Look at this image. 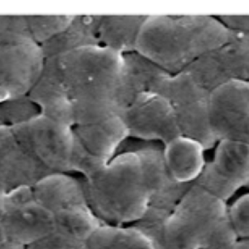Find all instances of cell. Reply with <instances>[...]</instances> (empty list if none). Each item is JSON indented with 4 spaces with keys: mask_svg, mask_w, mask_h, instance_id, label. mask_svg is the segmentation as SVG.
<instances>
[{
    "mask_svg": "<svg viewBox=\"0 0 249 249\" xmlns=\"http://www.w3.org/2000/svg\"><path fill=\"white\" fill-rule=\"evenodd\" d=\"M123 54L88 46L44 59L28 96L41 114L68 124H94L120 115Z\"/></svg>",
    "mask_w": 249,
    "mask_h": 249,
    "instance_id": "cell-1",
    "label": "cell"
},
{
    "mask_svg": "<svg viewBox=\"0 0 249 249\" xmlns=\"http://www.w3.org/2000/svg\"><path fill=\"white\" fill-rule=\"evenodd\" d=\"M71 126L39 115L17 125H0V191L32 187L43 178L70 173Z\"/></svg>",
    "mask_w": 249,
    "mask_h": 249,
    "instance_id": "cell-2",
    "label": "cell"
},
{
    "mask_svg": "<svg viewBox=\"0 0 249 249\" xmlns=\"http://www.w3.org/2000/svg\"><path fill=\"white\" fill-rule=\"evenodd\" d=\"M229 35L220 19L209 15L147 16L135 52L175 75L226 43Z\"/></svg>",
    "mask_w": 249,
    "mask_h": 249,
    "instance_id": "cell-3",
    "label": "cell"
},
{
    "mask_svg": "<svg viewBox=\"0 0 249 249\" xmlns=\"http://www.w3.org/2000/svg\"><path fill=\"white\" fill-rule=\"evenodd\" d=\"M81 179L87 203L103 225L131 226L148 207L147 173L135 150L117 154L97 172Z\"/></svg>",
    "mask_w": 249,
    "mask_h": 249,
    "instance_id": "cell-4",
    "label": "cell"
},
{
    "mask_svg": "<svg viewBox=\"0 0 249 249\" xmlns=\"http://www.w3.org/2000/svg\"><path fill=\"white\" fill-rule=\"evenodd\" d=\"M227 208L226 201L192 184L167 218L160 247L202 249L228 220Z\"/></svg>",
    "mask_w": 249,
    "mask_h": 249,
    "instance_id": "cell-5",
    "label": "cell"
},
{
    "mask_svg": "<svg viewBox=\"0 0 249 249\" xmlns=\"http://www.w3.org/2000/svg\"><path fill=\"white\" fill-rule=\"evenodd\" d=\"M158 94L164 96L172 106L181 135L199 142L205 150L215 147L217 141L208 123L209 90L183 71L169 75Z\"/></svg>",
    "mask_w": 249,
    "mask_h": 249,
    "instance_id": "cell-6",
    "label": "cell"
},
{
    "mask_svg": "<svg viewBox=\"0 0 249 249\" xmlns=\"http://www.w3.org/2000/svg\"><path fill=\"white\" fill-rule=\"evenodd\" d=\"M128 137L120 116L71 126L70 173L89 177L105 166Z\"/></svg>",
    "mask_w": 249,
    "mask_h": 249,
    "instance_id": "cell-7",
    "label": "cell"
},
{
    "mask_svg": "<svg viewBox=\"0 0 249 249\" xmlns=\"http://www.w3.org/2000/svg\"><path fill=\"white\" fill-rule=\"evenodd\" d=\"M41 47L21 34H0V103L28 95L41 73Z\"/></svg>",
    "mask_w": 249,
    "mask_h": 249,
    "instance_id": "cell-8",
    "label": "cell"
},
{
    "mask_svg": "<svg viewBox=\"0 0 249 249\" xmlns=\"http://www.w3.org/2000/svg\"><path fill=\"white\" fill-rule=\"evenodd\" d=\"M54 219V213L36 199L32 187L5 195L1 224L8 242L24 248L51 233Z\"/></svg>",
    "mask_w": 249,
    "mask_h": 249,
    "instance_id": "cell-9",
    "label": "cell"
},
{
    "mask_svg": "<svg viewBox=\"0 0 249 249\" xmlns=\"http://www.w3.org/2000/svg\"><path fill=\"white\" fill-rule=\"evenodd\" d=\"M229 31L226 43L184 70L209 91L231 81H249V33Z\"/></svg>",
    "mask_w": 249,
    "mask_h": 249,
    "instance_id": "cell-10",
    "label": "cell"
},
{
    "mask_svg": "<svg viewBox=\"0 0 249 249\" xmlns=\"http://www.w3.org/2000/svg\"><path fill=\"white\" fill-rule=\"evenodd\" d=\"M208 123L217 142L249 144V81H231L210 91Z\"/></svg>",
    "mask_w": 249,
    "mask_h": 249,
    "instance_id": "cell-11",
    "label": "cell"
},
{
    "mask_svg": "<svg viewBox=\"0 0 249 249\" xmlns=\"http://www.w3.org/2000/svg\"><path fill=\"white\" fill-rule=\"evenodd\" d=\"M248 183L249 144L219 140L215 145L213 160L205 163L194 184L227 202Z\"/></svg>",
    "mask_w": 249,
    "mask_h": 249,
    "instance_id": "cell-12",
    "label": "cell"
},
{
    "mask_svg": "<svg viewBox=\"0 0 249 249\" xmlns=\"http://www.w3.org/2000/svg\"><path fill=\"white\" fill-rule=\"evenodd\" d=\"M128 137L160 141L162 145L181 135L169 101L155 92L138 94L119 115Z\"/></svg>",
    "mask_w": 249,
    "mask_h": 249,
    "instance_id": "cell-13",
    "label": "cell"
},
{
    "mask_svg": "<svg viewBox=\"0 0 249 249\" xmlns=\"http://www.w3.org/2000/svg\"><path fill=\"white\" fill-rule=\"evenodd\" d=\"M169 75L137 52L123 54V70L118 95L120 114L138 94L158 93L161 84Z\"/></svg>",
    "mask_w": 249,
    "mask_h": 249,
    "instance_id": "cell-14",
    "label": "cell"
},
{
    "mask_svg": "<svg viewBox=\"0 0 249 249\" xmlns=\"http://www.w3.org/2000/svg\"><path fill=\"white\" fill-rule=\"evenodd\" d=\"M204 151L199 142L183 135L164 144L162 160L170 178L179 184H194L206 163Z\"/></svg>",
    "mask_w": 249,
    "mask_h": 249,
    "instance_id": "cell-15",
    "label": "cell"
},
{
    "mask_svg": "<svg viewBox=\"0 0 249 249\" xmlns=\"http://www.w3.org/2000/svg\"><path fill=\"white\" fill-rule=\"evenodd\" d=\"M36 199L53 213L80 205H88L81 177L71 173L49 175L34 186Z\"/></svg>",
    "mask_w": 249,
    "mask_h": 249,
    "instance_id": "cell-16",
    "label": "cell"
},
{
    "mask_svg": "<svg viewBox=\"0 0 249 249\" xmlns=\"http://www.w3.org/2000/svg\"><path fill=\"white\" fill-rule=\"evenodd\" d=\"M147 16H99V46L121 54L135 52L139 31Z\"/></svg>",
    "mask_w": 249,
    "mask_h": 249,
    "instance_id": "cell-17",
    "label": "cell"
},
{
    "mask_svg": "<svg viewBox=\"0 0 249 249\" xmlns=\"http://www.w3.org/2000/svg\"><path fill=\"white\" fill-rule=\"evenodd\" d=\"M98 21L99 16H73L63 31L40 46L44 58L82 47L99 46Z\"/></svg>",
    "mask_w": 249,
    "mask_h": 249,
    "instance_id": "cell-18",
    "label": "cell"
},
{
    "mask_svg": "<svg viewBox=\"0 0 249 249\" xmlns=\"http://www.w3.org/2000/svg\"><path fill=\"white\" fill-rule=\"evenodd\" d=\"M86 249H157L154 242L133 226H99L88 238Z\"/></svg>",
    "mask_w": 249,
    "mask_h": 249,
    "instance_id": "cell-19",
    "label": "cell"
},
{
    "mask_svg": "<svg viewBox=\"0 0 249 249\" xmlns=\"http://www.w3.org/2000/svg\"><path fill=\"white\" fill-rule=\"evenodd\" d=\"M73 16H26L31 39L39 46L63 31Z\"/></svg>",
    "mask_w": 249,
    "mask_h": 249,
    "instance_id": "cell-20",
    "label": "cell"
},
{
    "mask_svg": "<svg viewBox=\"0 0 249 249\" xmlns=\"http://www.w3.org/2000/svg\"><path fill=\"white\" fill-rule=\"evenodd\" d=\"M39 115V106L28 95L0 103V125H17Z\"/></svg>",
    "mask_w": 249,
    "mask_h": 249,
    "instance_id": "cell-21",
    "label": "cell"
},
{
    "mask_svg": "<svg viewBox=\"0 0 249 249\" xmlns=\"http://www.w3.org/2000/svg\"><path fill=\"white\" fill-rule=\"evenodd\" d=\"M87 240L75 232L54 228L51 233L24 249H86Z\"/></svg>",
    "mask_w": 249,
    "mask_h": 249,
    "instance_id": "cell-22",
    "label": "cell"
},
{
    "mask_svg": "<svg viewBox=\"0 0 249 249\" xmlns=\"http://www.w3.org/2000/svg\"><path fill=\"white\" fill-rule=\"evenodd\" d=\"M227 216L238 240L249 242V193L228 205Z\"/></svg>",
    "mask_w": 249,
    "mask_h": 249,
    "instance_id": "cell-23",
    "label": "cell"
},
{
    "mask_svg": "<svg viewBox=\"0 0 249 249\" xmlns=\"http://www.w3.org/2000/svg\"><path fill=\"white\" fill-rule=\"evenodd\" d=\"M228 30L249 33V16H217Z\"/></svg>",
    "mask_w": 249,
    "mask_h": 249,
    "instance_id": "cell-24",
    "label": "cell"
},
{
    "mask_svg": "<svg viewBox=\"0 0 249 249\" xmlns=\"http://www.w3.org/2000/svg\"><path fill=\"white\" fill-rule=\"evenodd\" d=\"M4 197H5V194L3 192L0 191V243L6 241L4 234H3V231H2V224H1V220H2V212H3V204H4Z\"/></svg>",
    "mask_w": 249,
    "mask_h": 249,
    "instance_id": "cell-25",
    "label": "cell"
},
{
    "mask_svg": "<svg viewBox=\"0 0 249 249\" xmlns=\"http://www.w3.org/2000/svg\"><path fill=\"white\" fill-rule=\"evenodd\" d=\"M0 249H24V248L8 241H4L0 243Z\"/></svg>",
    "mask_w": 249,
    "mask_h": 249,
    "instance_id": "cell-26",
    "label": "cell"
},
{
    "mask_svg": "<svg viewBox=\"0 0 249 249\" xmlns=\"http://www.w3.org/2000/svg\"><path fill=\"white\" fill-rule=\"evenodd\" d=\"M233 249H249V242H247V241H238Z\"/></svg>",
    "mask_w": 249,
    "mask_h": 249,
    "instance_id": "cell-27",
    "label": "cell"
},
{
    "mask_svg": "<svg viewBox=\"0 0 249 249\" xmlns=\"http://www.w3.org/2000/svg\"><path fill=\"white\" fill-rule=\"evenodd\" d=\"M157 249H168V248H165V247H160V248H157Z\"/></svg>",
    "mask_w": 249,
    "mask_h": 249,
    "instance_id": "cell-28",
    "label": "cell"
},
{
    "mask_svg": "<svg viewBox=\"0 0 249 249\" xmlns=\"http://www.w3.org/2000/svg\"><path fill=\"white\" fill-rule=\"evenodd\" d=\"M245 188H247V189H249V183L246 185V187Z\"/></svg>",
    "mask_w": 249,
    "mask_h": 249,
    "instance_id": "cell-29",
    "label": "cell"
}]
</instances>
